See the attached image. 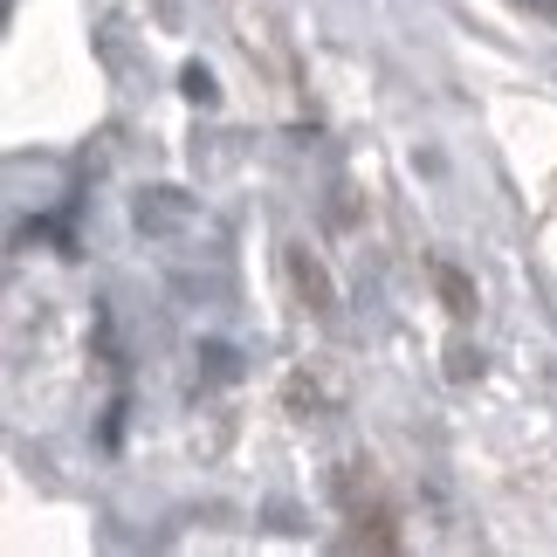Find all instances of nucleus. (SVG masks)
<instances>
[{
  "instance_id": "1",
  "label": "nucleus",
  "mask_w": 557,
  "mask_h": 557,
  "mask_svg": "<svg viewBox=\"0 0 557 557\" xmlns=\"http://www.w3.org/2000/svg\"><path fill=\"white\" fill-rule=\"evenodd\" d=\"M289 275H296V289L310 296V310H317V317H331V310H337V304H331V275L317 269L304 248H289Z\"/></svg>"
},
{
  "instance_id": "2",
  "label": "nucleus",
  "mask_w": 557,
  "mask_h": 557,
  "mask_svg": "<svg viewBox=\"0 0 557 557\" xmlns=\"http://www.w3.org/2000/svg\"><path fill=\"white\" fill-rule=\"evenodd\" d=\"M441 296H447V310H461V317L475 310V289H468L461 275H455V269H441Z\"/></svg>"
}]
</instances>
